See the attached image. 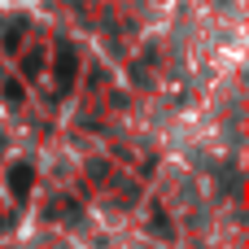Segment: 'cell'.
<instances>
[{"mask_svg":"<svg viewBox=\"0 0 249 249\" xmlns=\"http://www.w3.org/2000/svg\"><path fill=\"white\" fill-rule=\"evenodd\" d=\"M74 70H79V61H74V53H70V48L61 44V48H57V88H61V92L70 88V79H74Z\"/></svg>","mask_w":249,"mask_h":249,"instance_id":"1","label":"cell"},{"mask_svg":"<svg viewBox=\"0 0 249 249\" xmlns=\"http://www.w3.org/2000/svg\"><path fill=\"white\" fill-rule=\"evenodd\" d=\"M22 35H26V22H9V31H4V48H18Z\"/></svg>","mask_w":249,"mask_h":249,"instance_id":"2","label":"cell"},{"mask_svg":"<svg viewBox=\"0 0 249 249\" xmlns=\"http://www.w3.org/2000/svg\"><path fill=\"white\" fill-rule=\"evenodd\" d=\"M26 188H31V166H13V193L22 197Z\"/></svg>","mask_w":249,"mask_h":249,"instance_id":"3","label":"cell"}]
</instances>
